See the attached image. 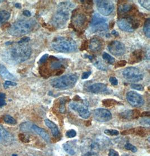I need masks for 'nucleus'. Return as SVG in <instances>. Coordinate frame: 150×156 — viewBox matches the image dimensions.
Masks as SVG:
<instances>
[{
  "instance_id": "f257e3e1",
  "label": "nucleus",
  "mask_w": 150,
  "mask_h": 156,
  "mask_svg": "<svg viewBox=\"0 0 150 156\" xmlns=\"http://www.w3.org/2000/svg\"><path fill=\"white\" fill-rule=\"evenodd\" d=\"M32 54L30 46L25 44H18L10 48L3 55V58L10 64H17L27 61Z\"/></svg>"
},
{
  "instance_id": "f03ea898",
  "label": "nucleus",
  "mask_w": 150,
  "mask_h": 156,
  "mask_svg": "<svg viewBox=\"0 0 150 156\" xmlns=\"http://www.w3.org/2000/svg\"><path fill=\"white\" fill-rule=\"evenodd\" d=\"M74 6L69 2L60 3L58 10L51 20V24L56 28H64L69 18V12Z\"/></svg>"
},
{
  "instance_id": "7ed1b4c3",
  "label": "nucleus",
  "mask_w": 150,
  "mask_h": 156,
  "mask_svg": "<svg viewBox=\"0 0 150 156\" xmlns=\"http://www.w3.org/2000/svg\"><path fill=\"white\" fill-rule=\"evenodd\" d=\"M33 19H21L16 21L9 29L8 33L12 36L21 37L30 33L36 25Z\"/></svg>"
},
{
  "instance_id": "20e7f679",
  "label": "nucleus",
  "mask_w": 150,
  "mask_h": 156,
  "mask_svg": "<svg viewBox=\"0 0 150 156\" xmlns=\"http://www.w3.org/2000/svg\"><path fill=\"white\" fill-rule=\"evenodd\" d=\"M78 80V76L75 74H67L64 76L54 78L51 81V85L54 88L64 90L73 88Z\"/></svg>"
},
{
  "instance_id": "39448f33",
  "label": "nucleus",
  "mask_w": 150,
  "mask_h": 156,
  "mask_svg": "<svg viewBox=\"0 0 150 156\" xmlns=\"http://www.w3.org/2000/svg\"><path fill=\"white\" fill-rule=\"evenodd\" d=\"M52 48L58 52L70 53L76 50V43L70 38L58 37L55 38L51 43Z\"/></svg>"
},
{
  "instance_id": "423d86ee",
  "label": "nucleus",
  "mask_w": 150,
  "mask_h": 156,
  "mask_svg": "<svg viewBox=\"0 0 150 156\" xmlns=\"http://www.w3.org/2000/svg\"><path fill=\"white\" fill-rule=\"evenodd\" d=\"M125 79L131 82H138L143 78V74L141 71L136 67H130L124 69L122 72Z\"/></svg>"
},
{
  "instance_id": "0eeeda50",
  "label": "nucleus",
  "mask_w": 150,
  "mask_h": 156,
  "mask_svg": "<svg viewBox=\"0 0 150 156\" xmlns=\"http://www.w3.org/2000/svg\"><path fill=\"white\" fill-rule=\"evenodd\" d=\"M119 28L122 31L132 32L134 30L138 28L139 24L138 22L130 16H126L120 18L118 22Z\"/></svg>"
},
{
  "instance_id": "6e6552de",
  "label": "nucleus",
  "mask_w": 150,
  "mask_h": 156,
  "mask_svg": "<svg viewBox=\"0 0 150 156\" xmlns=\"http://www.w3.org/2000/svg\"><path fill=\"white\" fill-rule=\"evenodd\" d=\"M98 12L103 16L110 15L114 10V4L111 1H96Z\"/></svg>"
},
{
  "instance_id": "1a4fd4ad",
  "label": "nucleus",
  "mask_w": 150,
  "mask_h": 156,
  "mask_svg": "<svg viewBox=\"0 0 150 156\" xmlns=\"http://www.w3.org/2000/svg\"><path fill=\"white\" fill-rule=\"evenodd\" d=\"M69 106L72 110L78 112L79 116L83 119H88L91 115L90 111L88 110L87 106L84 103L73 101L70 103Z\"/></svg>"
},
{
  "instance_id": "9d476101",
  "label": "nucleus",
  "mask_w": 150,
  "mask_h": 156,
  "mask_svg": "<svg viewBox=\"0 0 150 156\" xmlns=\"http://www.w3.org/2000/svg\"><path fill=\"white\" fill-rule=\"evenodd\" d=\"M126 97L129 104L134 107H141L144 102L142 96L135 91H129L128 92Z\"/></svg>"
},
{
  "instance_id": "9b49d317",
  "label": "nucleus",
  "mask_w": 150,
  "mask_h": 156,
  "mask_svg": "<svg viewBox=\"0 0 150 156\" xmlns=\"http://www.w3.org/2000/svg\"><path fill=\"white\" fill-rule=\"evenodd\" d=\"M108 49L113 55L120 57L123 55L125 52V47L123 43L119 41H113L109 43Z\"/></svg>"
},
{
  "instance_id": "f8f14e48",
  "label": "nucleus",
  "mask_w": 150,
  "mask_h": 156,
  "mask_svg": "<svg viewBox=\"0 0 150 156\" xmlns=\"http://www.w3.org/2000/svg\"><path fill=\"white\" fill-rule=\"evenodd\" d=\"M94 117L98 121L107 122L111 119L112 114L109 110L101 108L94 111Z\"/></svg>"
},
{
  "instance_id": "ddd939ff",
  "label": "nucleus",
  "mask_w": 150,
  "mask_h": 156,
  "mask_svg": "<svg viewBox=\"0 0 150 156\" xmlns=\"http://www.w3.org/2000/svg\"><path fill=\"white\" fill-rule=\"evenodd\" d=\"M14 140L12 135L0 125V143L7 146L12 143Z\"/></svg>"
},
{
  "instance_id": "4468645a",
  "label": "nucleus",
  "mask_w": 150,
  "mask_h": 156,
  "mask_svg": "<svg viewBox=\"0 0 150 156\" xmlns=\"http://www.w3.org/2000/svg\"><path fill=\"white\" fill-rule=\"evenodd\" d=\"M87 91L93 93H103L109 92L107 86L102 83H94L87 87Z\"/></svg>"
},
{
  "instance_id": "2eb2a0df",
  "label": "nucleus",
  "mask_w": 150,
  "mask_h": 156,
  "mask_svg": "<svg viewBox=\"0 0 150 156\" xmlns=\"http://www.w3.org/2000/svg\"><path fill=\"white\" fill-rule=\"evenodd\" d=\"M31 128H32V130L33 131H34L35 133H36L39 136H41L46 142H49L50 141V136L45 129L41 128L37 126L36 125H34V124L32 125Z\"/></svg>"
},
{
  "instance_id": "dca6fc26",
  "label": "nucleus",
  "mask_w": 150,
  "mask_h": 156,
  "mask_svg": "<svg viewBox=\"0 0 150 156\" xmlns=\"http://www.w3.org/2000/svg\"><path fill=\"white\" fill-rule=\"evenodd\" d=\"M102 46V43L98 39L93 38L91 40L89 48L93 52H97L101 49Z\"/></svg>"
},
{
  "instance_id": "f3484780",
  "label": "nucleus",
  "mask_w": 150,
  "mask_h": 156,
  "mask_svg": "<svg viewBox=\"0 0 150 156\" xmlns=\"http://www.w3.org/2000/svg\"><path fill=\"white\" fill-rule=\"evenodd\" d=\"M0 76L4 79L9 80H15L16 78L15 76L10 73L7 68L3 65L0 64Z\"/></svg>"
},
{
  "instance_id": "a211bd4d",
  "label": "nucleus",
  "mask_w": 150,
  "mask_h": 156,
  "mask_svg": "<svg viewBox=\"0 0 150 156\" xmlns=\"http://www.w3.org/2000/svg\"><path fill=\"white\" fill-rule=\"evenodd\" d=\"M45 123L47 127L51 129L52 135L54 137L56 138L60 136V131L58 130V129L54 123H53L50 120L46 119L45 120Z\"/></svg>"
},
{
  "instance_id": "6ab92c4d",
  "label": "nucleus",
  "mask_w": 150,
  "mask_h": 156,
  "mask_svg": "<svg viewBox=\"0 0 150 156\" xmlns=\"http://www.w3.org/2000/svg\"><path fill=\"white\" fill-rule=\"evenodd\" d=\"M86 21V16L82 14L75 15L73 18V23L76 27H82Z\"/></svg>"
},
{
  "instance_id": "aec40b11",
  "label": "nucleus",
  "mask_w": 150,
  "mask_h": 156,
  "mask_svg": "<svg viewBox=\"0 0 150 156\" xmlns=\"http://www.w3.org/2000/svg\"><path fill=\"white\" fill-rule=\"evenodd\" d=\"M92 30L96 33L98 34H103L106 32H107L109 30L108 25L106 23H103L99 25H97L96 26L92 27Z\"/></svg>"
},
{
  "instance_id": "412c9836",
  "label": "nucleus",
  "mask_w": 150,
  "mask_h": 156,
  "mask_svg": "<svg viewBox=\"0 0 150 156\" xmlns=\"http://www.w3.org/2000/svg\"><path fill=\"white\" fill-rule=\"evenodd\" d=\"M106 21L107 20L105 18L101 16L100 15L97 14H95L92 18V21L91 22V27H92L101 24L105 23Z\"/></svg>"
},
{
  "instance_id": "4be33fe9",
  "label": "nucleus",
  "mask_w": 150,
  "mask_h": 156,
  "mask_svg": "<svg viewBox=\"0 0 150 156\" xmlns=\"http://www.w3.org/2000/svg\"><path fill=\"white\" fill-rule=\"evenodd\" d=\"M133 6L131 4H122L118 7V14L120 15L129 14L133 10Z\"/></svg>"
},
{
  "instance_id": "5701e85b",
  "label": "nucleus",
  "mask_w": 150,
  "mask_h": 156,
  "mask_svg": "<svg viewBox=\"0 0 150 156\" xmlns=\"http://www.w3.org/2000/svg\"><path fill=\"white\" fill-rule=\"evenodd\" d=\"M139 114H140V112H139V111L138 110H129V111H126L122 112L121 115L124 118L130 119L136 118L139 115Z\"/></svg>"
},
{
  "instance_id": "b1692460",
  "label": "nucleus",
  "mask_w": 150,
  "mask_h": 156,
  "mask_svg": "<svg viewBox=\"0 0 150 156\" xmlns=\"http://www.w3.org/2000/svg\"><path fill=\"white\" fill-rule=\"evenodd\" d=\"M10 17V14L5 10L0 11V26L7 21Z\"/></svg>"
},
{
  "instance_id": "393cba45",
  "label": "nucleus",
  "mask_w": 150,
  "mask_h": 156,
  "mask_svg": "<svg viewBox=\"0 0 150 156\" xmlns=\"http://www.w3.org/2000/svg\"><path fill=\"white\" fill-rule=\"evenodd\" d=\"M63 148L68 154L70 155H74L75 154V151L73 146L69 142H66L63 144Z\"/></svg>"
},
{
  "instance_id": "a878e982",
  "label": "nucleus",
  "mask_w": 150,
  "mask_h": 156,
  "mask_svg": "<svg viewBox=\"0 0 150 156\" xmlns=\"http://www.w3.org/2000/svg\"><path fill=\"white\" fill-rule=\"evenodd\" d=\"M131 63H132L133 62H140L142 59V53L141 52L137 50L132 53V57H131Z\"/></svg>"
},
{
  "instance_id": "bb28decb",
  "label": "nucleus",
  "mask_w": 150,
  "mask_h": 156,
  "mask_svg": "<svg viewBox=\"0 0 150 156\" xmlns=\"http://www.w3.org/2000/svg\"><path fill=\"white\" fill-rule=\"evenodd\" d=\"M143 32L145 34V35L148 38H150V19L147 18L144 24L143 27Z\"/></svg>"
},
{
  "instance_id": "cd10ccee",
  "label": "nucleus",
  "mask_w": 150,
  "mask_h": 156,
  "mask_svg": "<svg viewBox=\"0 0 150 156\" xmlns=\"http://www.w3.org/2000/svg\"><path fill=\"white\" fill-rule=\"evenodd\" d=\"M103 106L106 107H111L118 104V101L113 99H106L103 101Z\"/></svg>"
},
{
  "instance_id": "c85d7f7f",
  "label": "nucleus",
  "mask_w": 150,
  "mask_h": 156,
  "mask_svg": "<svg viewBox=\"0 0 150 156\" xmlns=\"http://www.w3.org/2000/svg\"><path fill=\"white\" fill-rule=\"evenodd\" d=\"M103 58L105 61H106L109 64H113L115 61L114 58H113L112 56H111L107 53H103Z\"/></svg>"
},
{
  "instance_id": "c756f323",
  "label": "nucleus",
  "mask_w": 150,
  "mask_h": 156,
  "mask_svg": "<svg viewBox=\"0 0 150 156\" xmlns=\"http://www.w3.org/2000/svg\"><path fill=\"white\" fill-rule=\"evenodd\" d=\"M5 123L11 125H15L17 124V120L10 115H5L3 118Z\"/></svg>"
},
{
  "instance_id": "7c9ffc66",
  "label": "nucleus",
  "mask_w": 150,
  "mask_h": 156,
  "mask_svg": "<svg viewBox=\"0 0 150 156\" xmlns=\"http://www.w3.org/2000/svg\"><path fill=\"white\" fill-rule=\"evenodd\" d=\"M94 65L96 68H97L100 70L103 71H105L107 70V67L101 61H96L94 63Z\"/></svg>"
},
{
  "instance_id": "2f4dec72",
  "label": "nucleus",
  "mask_w": 150,
  "mask_h": 156,
  "mask_svg": "<svg viewBox=\"0 0 150 156\" xmlns=\"http://www.w3.org/2000/svg\"><path fill=\"white\" fill-rule=\"evenodd\" d=\"M51 68L53 70H56L60 69L63 67V64L62 62H60L58 61H53L50 64Z\"/></svg>"
},
{
  "instance_id": "473e14b6",
  "label": "nucleus",
  "mask_w": 150,
  "mask_h": 156,
  "mask_svg": "<svg viewBox=\"0 0 150 156\" xmlns=\"http://www.w3.org/2000/svg\"><path fill=\"white\" fill-rule=\"evenodd\" d=\"M32 125L30 123H23L20 125V128L23 130V131H30L32 130Z\"/></svg>"
},
{
  "instance_id": "72a5a7b5",
  "label": "nucleus",
  "mask_w": 150,
  "mask_h": 156,
  "mask_svg": "<svg viewBox=\"0 0 150 156\" xmlns=\"http://www.w3.org/2000/svg\"><path fill=\"white\" fill-rule=\"evenodd\" d=\"M138 2L141 6L144 9L147 10L148 11L150 10V1H138Z\"/></svg>"
},
{
  "instance_id": "f704fd0d",
  "label": "nucleus",
  "mask_w": 150,
  "mask_h": 156,
  "mask_svg": "<svg viewBox=\"0 0 150 156\" xmlns=\"http://www.w3.org/2000/svg\"><path fill=\"white\" fill-rule=\"evenodd\" d=\"M104 133L107 135H109V136H118L119 134V133L118 130H114V129H106L104 131Z\"/></svg>"
},
{
  "instance_id": "c9c22d12",
  "label": "nucleus",
  "mask_w": 150,
  "mask_h": 156,
  "mask_svg": "<svg viewBox=\"0 0 150 156\" xmlns=\"http://www.w3.org/2000/svg\"><path fill=\"white\" fill-rule=\"evenodd\" d=\"M65 98H61L60 100V107H59V110L62 113H64L65 112Z\"/></svg>"
},
{
  "instance_id": "e433bc0d",
  "label": "nucleus",
  "mask_w": 150,
  "mask_h": 156,
  "mask_svg": "<svg viewBox=\"0 0 150 156\" xmlns=\"http://www.w3.org/2000/svg\"><path fill=\"white\" fill-rule=\"evenodd\" d=\"M6 95L3 93H0V108H2L6 105Z\"/></svg>"
},
{
  "instance_id": "4c0bfd02",
  "label": "nucleus",
  "mask_w": 150,
  "mask_h": 156,
  "mask_svg": "<svg viewBox=\"0 0 150 156\" xmlns=\"http://www.w3.org/2000/svg\"><path fill=\"white\" fill-rule=\"evenodd\" d=\"M124 147L127 150H129V151H131L133 152H136L137 151V148L134 146L133 145H132L131 144L128 143L127 144H125V145L124 146Z\"/></svg>"
},
{
  "instance_id": "58836bf2",
  "label": "nucleus",
  "mask_w": 150,
  "mask_h": 156,
  "mask_svg": "<svg viewBox=\"0 0 150 156\" xmlns=\"http://www.w3.org/2000/svg\"><path fill=\"white\" fill-rule=\"evenodd\" d=\"M76 132L74 129L69 130L67 131V132L66 133V136L67 138H74L76 136Z\"/></svg>"
},
{
  "instance_id": "ea45409f",
  "label": "nucleus",
  "mask_w": 150,
  "mask_h": 156,
  "mask_svg": "<svg viewBox=\"0 0 150 156\" xmlns=\"http://www.w3.org/2000/svg\"><path fill=\"white\" fill-rule=\"evenodd\" d=\"M131 87L132 89H134L138 91H143L144 90L143 86L140 84H135V83L131 84Z\"/></svg>"
},
{
  "instance_id": "a19ab883",
  "label": "nucleus",
  "mask_w": 150,
  "mask_h": 156,
  "mask_svg": "<svg viewBox=\"0 0 150 156\" xmlns=\"http://www.w3.org/2000/svg\"><path fill=\"white\" fill-rule=\"evenodd\" d=\"M17 83L16 82H14L11 81H6L3 84V86L5 89H7L9 86H17Z\"/></svg>"
},
{
  "instance_id": "79ce46f5",
  "label": "nucleus",
  "mask_w": 150,
  "mask_h": 156,
  "mask_svg": "<svg viewBox=\"0 0 150 156\" xmlns=\"http://www.w3.org/2000/svg\"><path fill=\"white\" fill-rule=\"evenodd\" d=\"M127 64V61L125 60H122L118 62H117L115 64L116 67H122L125 66Z\"/></svg>"
},
{
  "instance_id": "37998d69",
  "label": "nucleus",
  "mask_w": 150,
  "mask_h": 156,
  "mask_svg": "<svg viewBox=\"0 0 150 156\" xmlns=\"http://www.w3.org/2000/svg\"><path fill=\"white\" fill-rule=\"evenodd\" d=\"M140 123L142 125H147L148 126L150 125V119L149 118H143L141 120Z\"/></svg>"
},
{
  "instance_id": "c03bdc74",
  "label": "nucleus",
  "mask_w": 150,
  "mask_h": 156,
  "mask_svg": "<svg viewBox=\"0 0 150 156\" xmlns=\"http://www.w3.org/2000/svg\"><path fill=\"white\" fill-rule=\"evenodd\" d=\"M109 81L111 83V84H113L114 86H116L118 84V80L114 77H111L109 78Z\"/></svg>"
},
{
  "instance_id": "a18cd8bd",
  "label": "nucleus",
  "mask_w": 150,
  "mask_h": 156,
  "mask_svg": "<svg viewBox=\"0 0 150 156\" xmlns=\"http://www.w3.org/2000/svg\"><path fill=\"white\" fill-rule=\"evenodd\" d=\"M29 40H30V38L28 37H24L19 41L18 44H25L28 42Z\"/></svg>"
},
{
  "instance_id": "49530a36",
  "label": "nucleus",
  "mask_w": 150,
  "mask_h": 156,
  "mask_svg": "<svg viewBox=\"0 0 150 156\" xmlns=\"http://www.w3.org/2000/svg\"><path fill=\"white\" fill-rule=\"evenodd\" d=\"M48 54H46L43 55L41 58V59L39 60V63H43L46 62L47 59H48Z\"/></svg>"
},
{
  "instance_id": "de8ad7c7",
  "label": "nucleus",
  "mask_w": 150,
  "mask_h": 156,
  "mask_svg": "<svg viewBox=\"0 0 150 156\" xmlns=\"http://www.w3.org/2000/svg\"><path fill=\"white\" fill-rule=\"evenodd\" d=\"M92 72L91 71H87V72H85L83 74H82V79H87L90 75L91 74Z\"/></svg>"
},
{
  "instance_id": "09e8293b",
  "label": "nucleus",
  "mask_w": 150,
  "mask_h": 156,
  "mask_svg": "<svg viewBox=\"0 0 150 156\" xmlns=\"http://www.w3.org/2000/svg\"><path fill=\"white\" fill-rule=\"evenodd\" d=\"M109 156H119V155L117 151H116L114 149H111L109 151Z\"/></svg>"
},
{
  "instance_id": "8fccbe9b",
  "label": "nucleus",
  "mask_w": 150,
  "mask_h": 156,
  "mask_svg": "<svg viewBox=\"0 0 150 156\" xmlns=\"http://www.w3.org/2000/svg\"><path fill=\"white\" fill-rule=\"evenodd\" d=\"M23 15L26 17H30L31 16V13L28 10H24L23 11Z\"/></svg>"
},
{
  "instance_id": "3c124183",
  "label": "nucleus",
  "mask_w": 150,
  "mask_h": 156,
  "mask_svg": "<svg viewBox=\"0 0 150 156\" xmlns=\"http://www.w3.org/2000/svg\"><path fill=\"white\" fill-rule=\"evenodd\" d=\"M82 156H98L96 153H93V152H88L86 154Z\"/></svg>"
},
{
  "instance_id": "603ef678",
  "label": "nucleus",
  "mask_w": 150,
  "mask_h": 156,
  "mask_svg": "<svg viewBox=\"0 0 150 156\" xmlns=\"http://www.w3.org/2000/svg\"><path fill=\"white\" fill-rule=\"evenodd\" d=\"M88 47V42L87 41H85L84 43L82 44V46L81 48V50H84L85 49Z\"/></svg>"
},
{
  "instance_id": "864d4df0",
  "label": "nucleus",
  "mask_w": 150,
  "mask_h": 156,
  "mask_svg": "<svg viewBox=\"0 0 150 156\" xmlns=\"http://www.w3.org/2000/svg\"><path fill=\"white\" fill-rule=\"evenodd\" d=\"M142 116H150V112L149 111H144L141 114Z\"/></svg>"
},
{
  "instance_id": "5fc2aeb1",
  "label": "nucleus",
  "mask_w": 150,
  "mask_h": 156,
  "mask_svg": "<svg viewBox=\"0 0 150 156\" xmlns=\"http://www.w3.org/2000/svg\"><path fill=\"white\" fill-rule=\"evenodd\" d=\"M111 34H112L113 35H114L116 36V37L119 35L118 33L116 31H115V30H113V31H112V33H111Z\"/></svg>"
},
{
  "instance_id": "6e6d98bb",
  "label": "nucleus",
  "mask_w": 150,
  "mask_h": 156,
  "mask_svg": "<svg viewBox=\"0 0 150 156\" xmlns=\"http://www.w3.org/2000/svg\"><path fill=\"white\" fill-rule=\"evenodd\" d=\"M15 7L18 9H21V6L20 3H16L15 4Z\"/></svg>"
},
{
  "instance_id": "4d7b16f0",
  "label": "nucleus",
  "mask_w": 150,
  "mask_h": 156,
  "mask_svg": "<svg viewBox=\"0 0 150 156\" xmlns=\"http://www.w3.org/2000/svg\"><path fill=\"white\" fill-rule=\"evenodd\" d=\"M12 156H18V155L17 154H14V155H12Z\"/></svg>"
},
{
  "instance_id": "13d9d810",
  "label": "nucleus",
  "mask_w": 150,
  "mask_h": 156,
  "mask_svg": "<svg viewBox=\"0 0 150 156\" xmlns=\"http://www.w3.org/2000/svg\"><path fill=\"white\" fill-rule=\"evenodd\" d=\"M2 2V1H0V3H1V2Z\"/></svg>"
}]
</instances>
